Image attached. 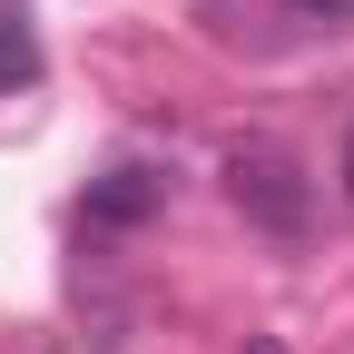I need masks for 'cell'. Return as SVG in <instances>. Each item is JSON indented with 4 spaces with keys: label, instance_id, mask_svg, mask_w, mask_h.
I'll return each mask as SVG.
<instances>
[{
    "label": "cell",
    "instance_id": "1",
    "mask_svg": "<svg viewBox=\"0 0 354 354\" xmlns=\"http://www.w3.org/2000/svg\"><path fill=\"white\" fill-rule=\"evenodd\" d=\"M227 197L256 216L266 236H305V216H315V187H305V167L286 148H236L227 158Z\"/></svg>",
    "mask_w": 354,
    "mask_h": 354
},
{
    "label": "cell",
    "instance_id": "2",
    "mask_svg": "<svg viewBox=\"0 0 354 354\" xmlns=\"http://www.w3.org/2000/svg\"><path fill=\"white\" fill-rule=\"evenodd\" d=\"M20 88H39V30L20 0H0V99H20Z\"/></svg>",
    "mask_w": 354,
    "mask_h": 354
},
{
    "label": "cell",
    "instance_id": "3",
    "mask_svg": "<svg viewBox=\"0 0 354 354\" xmlns=\"http://www.w3.org/2000/svg\"><path fill=\"white\" fill-rule=\"evenodd\" d=\"M158 207V177L148 167H109L99 187H88V216H99V227H128V216H148Z\"/></svg>",
    "mask_w": 354,
    "mask_h": 354
},
{
    "label": "cell",
    "instance_id": "4",
    "mask_svg": "<svg viewBox=\"0 0 354 354\" xmlns=\"http://www.w3.org/2000/svg\"><path fill=\"white\" fill-rule=\"evenodd\" d=\"M305 10H315V20H344V10H354V0H305Z\"/></svg>",
    "mask_w": 354,
    "mask_h": 354
},
{
    "label": "cell",
    "instance_id": "5",
    "mask_svg": "<svg viewBox=\"0 0 354 354\" xmlns=\"http://www.w3.org/2000/svg\"><path fill=\"white\" fill-rule=\"evenodd\" d=\"M246 354H286V344H276V335H246Z\"/></svg>",
    "mask_w": 354,
    "mask_h": 354
},
{
    "label": "cell",
    "instance_id": "6",
    "mask_svg": "<svg viewBox=\"0 0 354 354\" xmlns=\"http://www.w3.org/2000/svg\"><path fill=\"white\" fill-rule=\"evenodd\" d=\"M344 197H354V138H344Z\"/></svg>",
    "mask_w": 354,
    "mask_h": 354
}]
</instances>
